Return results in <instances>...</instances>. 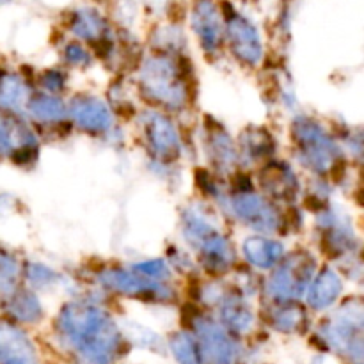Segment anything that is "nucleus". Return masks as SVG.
<instances>
[{
  "instance_id": "nucleus-29",
  "label": "nucleus",
  "mask_w": 364,
  "mask_h": 364,
  "mask_svg": "<svg viewBox=\"0 0 364 364\" xmlns=\"http://www.w3.org/2000/svg\"><path fill=\"white\" fill-rule=\"evenodd\" d=\"M135 272L141 274V276L148 277V279H159V277H167V267L164 265V262L160 259H153V262H144L135 265Z\"/></svg>"
},
{
  "instance_id": "nucleus-25",
  "label": "nucleus",
  "mask_w": 364,
  "mask_h": 364,
  "mask_svg": "<svg viewBox=\"0 0 364 364\" xmlns=\"http://www.w3.org/2000/svg\"><path fill=\"white\" fill-rule=\"evenodd\" d=\"M242 153L247 159L258 160L272 153L274 141L269 135V132L262 130V128H247L240 137Z\"/></svg>"
},
{
  "instance_id": "nucleus-18",
  "label": "nucleus",
  "mask_w": 364,
  "mask_h": 364,
  "mask_svg": "<svg viewBox=\"0 0 364 364\" xmlns=\"http://www.w3.org/2000/svg\"><path fill=\"white\" fill-rule=\"evenodd\" d=\"M31 102V89L14 73L0 75V110L20 114Z\"/></svg>"
},
{
  "instance_id": "nucleus-34",
  "label": "nucleus",
  "mask_w": 364,
  "mask_h": 364,
  "mask_svg": "<svg viewBox=\"0 0 364 364\" xmlns=\"http://www.w3.org/2000/svg\"><path fill=\"white\" fill-rule=\"evenodd\" d=\"M6 2H11V0H0V4H6Z\"/></svg>"
},
{
  "instance_id": "nucleus-21",
  "label": "nucleus",
  "mask_w": 364,
  "mask_h": 364,
  "mask_svg": "<svg viewBox=\"0 0 364 364\" xmlns=\"http://www.w3.org/2000/svg\"><path fill=\"white\" fill-rule=\"evenodd\" d=\"M220 318L230 329L237 333H247L255 323V313L251 304L240 295H228L220 299Z\"/></svg>"
},
{
  "instance_id": "nucleus-12",
  "label": "nucleus",
  "mask_w": 364,
  "mask_h": 364,
  "mask_svg": "<svg viewBox=\"0 0 364 364\" xmlns=\"http://www.w3.org/2000/svg\"><path fill=\"white\" fill-rule=\"evenodd\" d=\"M191 23L198 34L203 50L208 53L215 52L223 43V16L213 4V0H194L191 14Z\"/></svg>"
},
{
  "instance_id": "nucleus-8",
  "label": "nucleus",
  "mask_w": 364,
  "mask_h": 364,
  "mask_svg": "<svg viewBox=\"0 0 364 364\" xmlns=\"http://www.w3.org/2000/svg\"><path fill=\"white\" fill-rule=\"evenodd\" d=\"M0 153L21 164L38 153V139L18 114L0 110Z\"/></svg>"
},
{
  "instance_id": "nucleus-27",
  "label": "nucleus",
  "mask_w": 364,
  "mask_h": 364,
  "mask_svg": "<svg viewBox=\"0 0 364 364\" xmlns=\"http://www.w3.org/2000/svg\"><path fill=\"white\" fill-rule=\"evenodd\" d=\"M306 313L301 308L291 304H284L272 313V323L277 331L283 333H295L306 322Z\"/></svg>"
},
{
  "instance_id": "nucleus-19",
  "label": "nucleus",
  "mask_w": 364,
  "mask_h": 364,
  "mask_svg": "<svg viewBox=\"0 0 364 364\" xmlns=\"http://www.w3.org/2000/svg\"><path fill=\"white\" fill-rule=\"evenodd\" d=\"M263 191L277 199H291L297 194V178L283 164H272L262 173Z\"/></svg>"
},
{
  "instance_id": "nucleus-3",
  "label": "nucleus",
  "mask_w": 364,
  "mask_h": 364,
  "mask_svg": "<svg viewBox=\"0 0 364 364\" xmlns=\"http://www.w3.org/2000/svg\"><path fill=\"white\" fill-rule=\"evenodd\" d=\"M141 84L148 96L169 109H181L188 100L180 66L171 57H149L141 70Z\"/></svg>"
},
{
  "instance_id": "nucleus-11",
  "label": "nucleus",
  "mask_w": 364,
  "mask_h": 364,
  "mask_svg": "<svg viewBox=\"0 0 364 364\" xmlns=\"http://www.w3.org/2000/svg\"><path fill=\"white\" fill-rule=\"evenodd\" d=\"M231 205H233L235 215L252 230L262 231V233H272L279 226V215H277L276 208L262 196L252 194L249 191H240L233 198Z\"/></svg>"
},
{
  "instance_id": "nucleus-24",
  "label": "nucleus",
  "mask_w": 364,
  "mask_h": 364,
  "mask_svg": "<svg viewBox=\"0 0 364 364\" xmlns=\"http://www.w3.org/2000/svg\"><path fill=\"white\" fill-rule=\"evenodd\" d=\"M27 110L39 123H59L68 114L64 103L52 95H39L31 98Z\"/></svg>"
},
{
  "instance_id": "nucleus-20",
  "label": "nucleus",
  "mask_w": 364,
  "mask_h": 364,
  "mask_svg": "<svg viewBox=\"0 0 364 364\" xmlns=\"http://www.w3.org/2000/svg\"><path fill=\"white\" fill-rule=\"evenodd\" d=\"M244 255L251 265L258 269H272L274 265L281 262L284 255L283 244L270 238H247L244 244Z\"/></svg>"
},
{
  "instance_id": "nucleus-2",
  "label": "nucleus",
  "mask_w": 364,
  "mask_h": 364,
  "mask_svg": "<svg viewBox=\"0 0 364 364\" xmlns=\"http://www.w3.org/2000/svg\"><path fill=\"white\" fill-rule=\"evenodd\" d=\"M183 235L188 244L198 249L206 269L223 272L233 265L235 255L230 242L203 213L196 210L183 213Z\"/></svg>"
},
{
  "instance_id": "nucleus-14",
  "label": "nucleus",
  "mask_w": 364,
  "mask_h": 364,
  "mask_svg": "<svg viewBox=\"0 0 364 364\" xmlns=\"http://www.w3.org/2000/svg\"><path fill=\"white\" fill-rule=\"evenodd\" d=\"M68 112L82 130L95 132V134L109 130L110 124H112V114H110L109 107L95 96L73 98Z\"/></svg>"
},
{
  "instance_id": "nucleus-6",
  "label": "nucleus",
  "mask_w": 364,
  "mask_h": 364,
  "mask_svg": "<svg viewBox=\"0 0 364 364\" xmlns=\"http://www.w3.org/2000/svg\"><path fill=\"white\" fill-rule=\"evenodd\" d=\"M316 262L311 255L299 252L284 259L270 277L269 291L281 302L294 301L301 297L313 281Z\"/></svg>"
},
{
  "instance_id": "nucleus-33",
  "label": "nucleus",
  "mask_w": 364,
  "mask_h": 364,
  "mask_svg": "<svg viewBox=\"0 0 364 364\" xmlns=\"http://www.w3.org/2000/svg\"><path fill=\"white\" fill-rule=\"evenodd\" d=\"M148 2H151L153 6H155V4H156V2H160V0H148Z\"/></svg>"
},
{
  "instance_id": "nucleus-15",
  "label": "nucleus",
  "mask_w": 364,
  "mask_h": 364,
  "mask_svg": "<svg viewBox=\"0 0 364 364\" xmlns=\"http://www.w3.org/2000/svg\"><path fill=\"white\" fill-rule=\"evenodd\" d=\"M0 361L2 364H38L31 340L9 322H0Z\"/></svg>"
},
{
  "instance_id": "nucleus-32",
  "label": "nucleus",
  "mask_w": 364,
  "mask_h": 364,
  "mask_svg": "<svg viewBox=\"0 0 364 364\" xmlns=\"http://www.w3.org/2000/svg\"><path fill=\"white\" fill-rule=\"evenodd\" d=\"M41 84H43V87L48 89V91H52V92L60 91V89L64 87V75L60 73V71H55V70L46 71L41 78Z\"/></svg>"
},
{
  "instance_id": "nucleus-5",
  "label": "nucleus",
  "mask_w": 364,
  "mask_h": 364,
  "mask_svg": "<svg viewBox=\"0 0 364 364\" xmlns=\"http://www.w3.org/2000/svg\"><path fill=\"white\" fill-rule=\"evenodd\" d=\"M323 338L340 354L361 358L363 354V304L348 301L323 327Z\"/></svg>"
},
{
  "instance_id": "nucleus-10",
  "label": "nucleus",
  "mask_w": 364,
  "mask_h": 364,
  "mask_svg": "<svg viewBox=\"0 0 364 364\" xmlns=\"http://www.w3.org/2000/svg\"><path fill=\"white\" fill-rule=\"evenodd\" d=\"M226 32L235 57L249 66H256L263 57V45L255 25L242 14H226Z\"/></svg>"
},
{
  "instance_id": "nucleus-4",
  "label": "nucleus",
  "mask_w": 364,
  "mask_h": 364,
  "mask_svg": "<svg viewBox=\"0 0 364 364\" xmlns=\"http://www.w3.org/2000/svg\"><path fill=\"white\" fill-rule=\"evenodd\" d=\"M291 135H294L299 156L309 169L315 173H329L336 166L338 156H340L336 142L318 123L301 117L295 121Z\"/></svg>"
},
{
  "instance_id": "nucleus-31",
  "label": "nucleus",
  "mask_w": 364,
  "mask_h": 364,
  "mask_svg": "<svg viewBox=\"0 0 364 364\" xmlns=\"http://www.w3.org/2000/svg\"><path fill=\"white\" fill-rule=\"evenodd\" d=\"M64 57H66L68 63L75 64V66H87L91 63V55L87 53V50L84 46L77 45V43H71L64 50Z\"/></svg>"
},
{
  "instance_id": "nucleus-26",
  "label": "nucleus",
  "mask_w": 364,
  "mask_h": 364,
  "mask_svg": "<svg viewBox=\"0 0 364 364\" xmlns=\"http://www.w3.org/2000/svg\"><path fill=\"white\" fill-rule=\"evenodd\" d=\"M171 350L180 364H203L199 345L191 334L176 333L169 341Z\"/></svg>"
},
{
  "instance_id": "nucleus-13",
  "label": "nucleus",
  "mask_w": 364,
  "mask_h": 364,
  "mask_svg": "<svg viewBox=\"0 0 364 364\" xmlns=\"http://www.w3.org/2000/svg\"><path fill=\"white\" fill-rule=\"evenodd\" d=\"M144 130L151 151L162 160H174L181 153V142L176 134V128L173 127L166 116L159 112H148L144 116Z\"/></svg>"
},
{
  "instance_id": "nucleus-30",
  "label": "nucleus",
  "mask_w": 364,
  "mask_h": 364,
  "mask_svg": "<svg viewBox=\"0 0 364 364\" xmlns=\"http://www.w3.org/2000/svg\"><path fill=\"white\" fill-rule=\"evenodd\" d=\"M27 277L32 284L46 287V284H52V281L55 279V274H53L50 269H46V267L31 263V265L27 267Z\"/></svg>"
},
{
  "instance_id": "nucleus-22",
  "label": "nucleus",
  "mask_w": 364,
  "mask_h": 364,
  "mask_svg": "<svg viewBox=\"0 0 364 364\" xmlns=\"http://www.w3.org/2000/svg\"><path fill=\"white\" fill-rule=\"evenodd\" d=\"M206 151L212 159L213 166L219 167V171H231L237 164V149L233 141L223 128H210L208 137H206Z\"/></svg>"
},
{
  "instance_id": "nucleus-1",
  "label": "nucleus",
  "mask_w": 364,
  "mask_h": 364,
  "mask_svg": "<svg viewBox=\"0 0 364 364\" xmlns=\"http://www.w3.org/2000/svg\"><path fill=\"white\" fill-rule=\"evenodd\" d=\"M59 333L82 364H112L119 354V329L103 309L89 302L64 306Z\"/></svg>"
},
{
  "instance_id": "nucleus-17",
  "label": "nucleus",
  "mask_w": 364,
  "mask_h": 364,
  "mask_svg": "<svg viewBox=\"0 0 364 364\" xmlns=\"http://www.w3.org/2000/svg\"><path fill=\"white\" fill-rule=\"evenodd\" d=\"M343 290L340 276L334 270L326 269L308 287V304L313 309H326L338 301Z\"/></svg>"
},
{
  "instance_id": "nucleus-16",
  "label": "nucleus",
  "mask_w": 364,
  "mask_h": 364,
  "mask_svg": "<svg viewBox=\"0 0 364 364\" xmlns=\"http://www.w3.org/2000/svg\"><path fill=\"white\" fill-rule=\"evenodd\" d=\"M70 28L77 38L84 39V41L96 43L98 46L110 45L109 23L98 11L91 9V7H82V9L75 11Z\"/></svg>"
},
{
  "instance_id": "nucleus-7",
  "label": "nucleus",
  "mask_w": 364,
  "mask_h": 364,
  "mask_svg": "<svg viewBox=\"0 0 364 364\" xmlns=\"http://www.w3.org/2000/svg\"><path fill=\"white\" fill-rule=\"evenodd\" d=\"M194 331L198 336L201 358L208 364H235L237 361V343L224 331L223 326L206 316L194 320Z\"/></svg>"
},
{
  "instance_id": "nucleus-9",
  "label": "nucleus",
  "mask_w": 364,
  "mask_h": 364,
  "mask_svg": "<svg viewBox=\"0 0 364 364\" xmlns=\"http://www.w3.org/2000/svg\"><path fill=\"white\" fill-rule=\"evenodd\" d=\"M100 283L109 288V290L135 299H167L173 294L166 284L148 279V277L141 276L137 272H128V270L121 269L103 270L100 274Z\"/></svg>"
},
{
  "instance_id": "nucleus-23",
  "label": "nucleus",
  "mask_w": 364,
  "mask_h": 364,
  "mask_svg": "<svg viewBox=\"0 0 364 364\" xmlns=\"http://www.w3.org/2000/svg\"><path fill=\"white\" fill-rule=\"evenodd\" d=\"M6 309L14 320L18 322L31 323L41 318L43 309L39 304L38 297L28 290H14L9 295H6Z\"/></svg>"
},
{
  "instance_id": "nucleus-28",
  "label": "nucleus",
  "mask_w": 364,
  "mask_h": 364,
  "mask_svg": "<svg viewBox=\"0 0 364 364\" xmlns=\"http://www.w3.org/2000/svg\"><path fill=\"white\" fill-rule=\"evenodd\" d=\"M20 276V265L11 252L0 249V291L9 295L16 290V281Z\"/></svg>"
}]
</instances>
